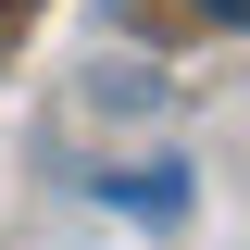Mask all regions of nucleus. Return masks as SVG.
<instances>
[{"label": "nucleus", "instance_id": "1", "mask_svg": "<svg viewBox=\"0 0 250 250\" xmlns=\"http://www.w3.org/2000/svg\"><path fill=\"white\" fill-rule=\"evenodd\" d=\"M100 200H125V213H150V225H175V213H188L175 163H138V175H100Z\"/></svg>", "mask_w": 250, "mask_h": 250}, {"label": "nucleus", "instance_id": "2", "mask_svg": "<svg viewBox=\"0 0 250 250\" xmlns=\"http://www.w3.org/2000/svg\"><path fill=\"white\" fill-rule=\"evenodd\" d=\"M200 13H213V25H250V0H200Z\"/></svg>", "mask_w": 250, "mask_h": 250}]
</instances>
